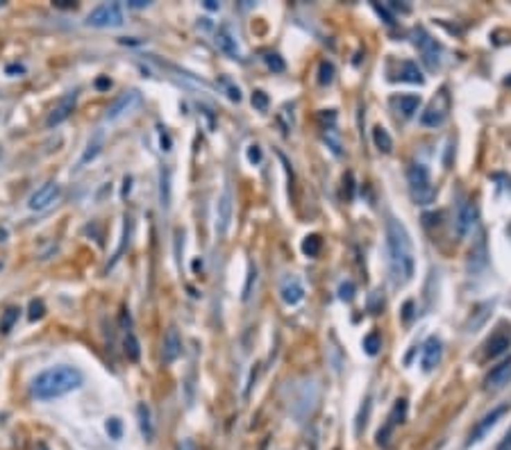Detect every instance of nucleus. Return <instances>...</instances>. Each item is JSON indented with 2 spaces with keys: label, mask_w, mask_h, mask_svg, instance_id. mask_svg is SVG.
<instances>
[{
  "label": "nucleus",
  "mask_w": 511,
  "mask_h": 450,
  "mask_svg": "<svg viewBox=\"0 0 511 450\" xmlns=\"http://www.w3.org/2000/svg\"><path fill=\"white\" fill-rule=\"evenodd\" d=\"M387 262L391 282L396 287H405L414 278V246L407 228L398 219L387 221Z\"/></svg>",
  "instance_id": "nucleus-1"
},
{
  "label": "nucleus",
  "mask_w": 511,
  "mask_h": 450,
  "mask_svg": "<svg viewBox=\"0 0 511 450\" xmlns=\"http://www.w3.org/2000/svg\"><path fill=\"white\" fill-rule=\"evenodd\" d=\"M82 382H85V375L75 366H53L37 375L32 382V394L39 400H53L80 389Z\"/></svg>",
  "instance_id": "nucleus-2"
},
{
  "label": "nucleus",
  "mask_w": 511,
  "mask_h": 450,
  "mask_svg": "<svg viewBox=\"0 0 511 450\" xmlns=\"http://www.w3.org/2000/svg\"><path fill=\"white\" fill-rule=\"evenodd\" d=\"M407 182H409V191L418 205H430L434 200V185H432V175L427 171L425 164H412L407 171Z\"/></svg>",
  "instance_id": "nucleus-3"
},
{
  "label": "nucleus",
  "mask_w": 511,
  "mask_h": 450,
  "mask_svg": "<svg viewBox=\"0 0 511 450\" xmlns=\"http://www.w3.org/2000/svg\"><path fill=\"white\" fill-rule=\"evenodd\" d=\"M414 44L418 50H421L423 62L427 64V69L437 71L441 66V48L437 44V39H434L425 28H416L414 30Z\"/></svg>",
  "instance_id": "nucleus-4"
},
{
  "label": "nucleus",
  "mask_w": 511,
  "mask_h": 450,
  "mask_svg": "<svg viewBox=\"0 0 511 450\" xmlns=\"http://www.w3.org/2000/svg\"><path fill=\"white\" fill-rule=\"evenodd\" d=\"M87 23L94 28H119L123 25V12L119 3H107L96 7L94 12L87 16Z\"/></svg>",
  "instance_id": "nucleus-5"
},
{
  "label": "nucleus",
  "mask_w": 511,
  "mask_h": 450,
  "mask_svg": "<svg viewBox=\"0 0 511 450\" xmlns=\"http://www.w3.org/2000/svg\"><path fill=\"white\" fill-rule=\"evenodd\" d=\"M141 91H137V89H130V91H125V94H121L119 98L114 100V103L110 105V110H107V114H105V119L107 121H116V119H121V116H125V114H130L134 107L137 105H141Z\"/></svg>",
  "instance_id": "nucleus-6"
},
{
  "label": "nucleus",
  "mask_w": 511,
  "mask_h": 450,
  "mask_svg": "<svg viewBox=\"0 0 511 450\" xmlns=\"http://www.w3.org/2000/svg\"><path fill=\"white\" fill-rule=\"evenodd\" d=\"M232 212H234V198H232V187L225 185L223 194L219 198V205H216V230L225 235L232 223Z\"/></svg>",
  "instance_id": "nucleus-7"
},
{
  "label": "nucleus",
  "mask_w": 511,
  "mask_h": 450,
  "mask_svg": "<svg viewBox=\"0 0 511 450\" xmlns=\"http://www.w3.org/2000/svg\"><path fill=\"white\" fill-rule=\"evenodd\" d=\"M509 410V405H498V407H493V410L484 416V419L475 425V430L471 432V439H468V446L471 444H477V441H482L484 437L489 435L491 432V428H496V423L502 419V416H505V412Z\"/></svg>",
  "instance_id": "nucleus-8"
},
{
  "label": "nucleus",
  "mask_w": 511,
  "mask_h": 450,
  "mask_svg": "<svg viewBox=\"0 0 511 450\" xmlns=\"http://www.w3.org/2000/svg\"><path fill=\"white\" fill-rule=\"evenodd\" d=\"M475 219H477V210L471 200H464V203H459L457 207V216H455V228H457V235L459 237H468L471 235V230L475 228Z\"/></svg>",
  "instance_id": "nucleus-9"
},
{
  "label": "nucleus",
  "mask_w": 511,
  "mask_h": 450,
  "mask_svg": "<svg viewBox=\"0 0 511 450\" xmlns=\"http://www.w3.org/2000/svg\"><path fill=\"white\" fill-rule=\"evenodd\" d=\"M60 185H57V182H46L44 187H39L35 194H32V198H30V210H37V212H41V210H46V207H50L55 203L57 198H60Z\"/></svg>",
  "instance_id": "nucleus-10"
},
{
  "label": "nucleus",
  "mask_w": 511,
  "mask_h": 450,
  "mask_svg": "<svg viewBox=\"0 0 511 450\" xmlns=\"http://www.w3.org/2000/svg\"><path fill=\"white\" fill-rule=\"evenodd\" d=\"M280 296H282V300L287 305H298V303H303V298H305V287H303V282H300L296 275H289V278H284L282 280V285H280Z\"/></svg>",
  "instance_id": "nucleus-11"
},
{
  "label": "nucleus",
  "mask_w": 511,
  "mask_h": 450,
  "mask_svg": "<svg viewBox=\"0 0 511 450\" xmlns=\"http://www.w3.org/2000/svg\"><path fill=\"white\" fill-rule=\"evenodd\" d=\"M75 100H78V94H69L53 107V112H50L48 119H46L48 128H55V125H60V123H64L66 119H69V116L73 114V110H75Z\"/></svg>",
  "instance_id": "nucleus-12"
},
{
  "label": "nucleus",
  "mask_w": 511,
  "mask_h": 450,
  "mask_svg": "<svg viewBox=\"0 0 511 450\" xmlns=\"http://www.w3.org/2000/svg\"><path fill=\"white\" fill-rule=\"evenodd\" d=\"M509 380H511V357L502 360L498 366H493L491 373L487 375V380H484V387H487V389H500V387H505Z\"/></svg>",
  "instance_id": "nucleus-13"
},
{
  "label": "nucleus",
  "mask_w": 511,
  "mask_h": 450,
  "mask_svg": "<svg viewBox=\"0 0 511 450\" xmlns=\"http://www.w3.org/2000/svg\"><path fill=\"white\" fill-rule=\"evenodd\" d=\"M448 119V100L446 103H437V100H432L430 107L421 114V123L425 125V128H439V125H443Z\"/></svg>",
  "instance_id": "nucleus-14"
},
{
  "label": "nucleus",
  "mask_w": 511,
  "mask_h": 450,
  "mask_svg": "<svg viewBox=\"0 0 511 450\" xmlns=\"http://www.w3.org/2000/svg\"><path fill=\"white\" fill-rule=\"evenodd\" d=\"M216 46H219L228 57H232V60H241L237 37L232 35V30L228 28V25H221L219 32H216Z\"/></svg>",
  "instance_id": "nucleus-15"
},
{
  "label": "nucleus",
  "mask_w": 511,
  "mask_h": 450,
  "mask_svg": "<svg viewBox=\"0 0 511 450\" xmlns=\"http://www.w3.org/2000/svg\"><path fill=\"white\" fill-rule=\"evenodd\" d=\"M180 353H182V339L178 335V330L171 328L169 332H166L164 344H162V362L173 364L180 357Z\"/></svg>",
  "instance_id": "nucleus-16"
},
{
  "label": "nucleus",
  "mask_w": 511,
  "mask_h": 450,
  "mask_svg": "<svg viewBox=\"0 0 511 450\" xmlns=\"http://www.w3.org/2000/svg\"><path fill=\"white\" fill-rule=\"evenodd\" d=\"M441 355H443L441 339L439 337H430V339L425 341V346H423V369L425 371H432L434 366H439Z\"/></svg>",
  "instance_id": "nucleus-17"
},
{
  "label": "nucleus",
  "mask_w": 511,
  "mask_h": 450,
  "mask_svg": "<svg viewBox=\"0 0 511 450\" xmlns=\"http://www.w3.org/2000/svg\"><path fill=\"white\" fill-rule=\"evenodd\" d=\"M509 344H511V332H496V335H493L489 339V344H487V355L489 357H498L509 348Z\"/></svg>",
  "instance_id": "nucleus-18"
},
{
  "label": "nucleus",
  "mask_w": 511,
  "mask_h": 450,
  "mask_svg": "<svg viewBox=\"0 0 511 450\" xmlns=\"http://www.w3.org/2000/svg\"><path fill=\"white\" fill-rule=\"evenodd\" d=\"M391 105L396 107V110L402 114V116H414V112L418 110V105H421V98L418 96H396L391 100Z\"/></svg>",
  "instance_id": "nucleus-19"
},
{
  "label": "nucleus",
  "mask_w": 511,
  "mask_h": 450,
  "mask_svg": "<svg viewBox=\"0 0 511 450\" xmlns=\"http://www.w3.org/2000/svg\"><path fill=\"white\" fill-rule=\"evenodd\" d=\"M137 416H139V428H141V435L146 437V441H153V421H150V407L146 403H139L137 405Z\"/></svg>",
  "instance_id": "nucleus-20"
},
{
  "label": "nucleus",
  "mask_w": 511,
  "mask_h": 450,
  "mask_svg": "<svg viewBox=\"0 0 511 450\" xmlns=\"http://www.w3.org/2000/svg\"><path fill=\"white\" fill-rule=\"evenodd\" d=\"M159 203H162L164 210L171 207V171L162 169L159 173Z\"/></svg>",
  "instance_id": "nucleus-21"
},
{
  "label": "nucleus",
  "mask_w": 511,
  "mask_h": 450,
  "mask_svg": "<svg viewBox=\"0 0 511 450\" xmlns=\"http://www.w3.org/2000/svg\"><path fill=\"white\" fill-rule=\"evenodd\" d=\"M400 69L402 71L398 75V80H402V82H414V85H423V82H425V78L421 75V71H418V66L414 62H402Z\"/></svg>",
  "instance_id": "nucleus-22"
},
{
  "label": "nucleus",
  "mask_w": 511,
  "mask_h": 450,
  "mask_svg": "<svg viewBox=\"0 0 511 450\" xmlns=\"http://www.w3.org/2000/svg\"><path fill=\"white\" fill-rule=\"evenodd\" d=\"M373 141H375V148L382 150V153H391L393 150V139L389 135V130L382 128V125H378V128L373 130Z\"/></svg>",
  "instance_id": "nucleus-23"
},
{
  "label": "nucleus",
  "mask_w": 511,
  "mask_h": 450,
  "mask_svg": "<svg viewBox=\"0 0 511 450\" xmlns=\"http://www.w3.org/2000/svg\"><path fill=\"white\" fill-rule=\"evenodd\" d=\"M100 148H103V132H96V137L89 141V146H87V153L82 155V160H80V166H85L87 162H91L94 160V157L100 153Z\"/></svg>",
  "instance_id": "nucleus-24"
},
{
  "label": "nucleus",
  "mask_w": 511,
  "mask_h": 450,
  "mask_svg": "<svg viewBox=\"0 0 511 450\" xmlns=\"http://www.w3.org/2000/svg\"><path fill=\"white\" fill-rule=\"evenodd\" d=\"M19 312H21L19 307H10V310H5L3 319H0V332H3V335H7V332L14 328V323L19 321Z\"/></svg>",
  "instance_id": "nucleus-25"
},
{
  "label": "nucleus",
  "mask_w": 511,
  "mask_h": 450,
  "mask_svg": "<svg viewBox=\"0 0 511 450\" xmlns=\"http://www.w3.org/2000/svg\"><path fill=\"white\" fill-rule=\"evenodd\" d=\"M303 253H305L307 257H316L318 253H321V237L309 235V237L303 241Z\"/></svg>",
  "instance_id": "nucleus-26"
},
{
  "label": "nucleus",
  "mask_w": 511,
  "mask_h": 450,
  "mask_svg": "<svg viewBox=\"0 0 511 450\" xmlns=\"http://www.w3.org/2000/svg\"><path fill=\"white\" fill-rule=\"evenodd\" d=\"M364 348L368 355H378V350L382 348V339L378 332H371V335L364 337Z\"/></svg>",
  "instance_id": "nucleus-27"
},
{
  "label": "nucleus",
  "mask_w": 511,
  "mask_h": 450,
  "mask_svg": "<svg viewBox=\"0 0 511 450\" xmlns=\"http://www.w3.org/2000/svg\"><path fill=\"white\" fill-rule=\"evenodd\" d=\"M125 355H128L132 362L139 360V341L132 332H128V337H125Z\"/></svg>",
  "instance_id": "nucleus-28"
},
{
  "label": "nucleus",
  "mask_w": 511,
  "mask_h": 450,
  "mask_svg": "<svg viewBox=\"0 0 511 450\" xmlns=\"http://www.w3.org/2000/svg\"><path fill=\"white\" fill-rule=\"evenodd\" d=\"M264 62H266L268 69L275 71V73H282L284 71V62H282V57L278 53H264Z\"/></svg>",
  "instance_id": "nucleus-29"
},
{
  "label": "nucleus",
  "mask_w": 511,
  "mask_h": 450,
  "mask_svg": "<svg viewBox=\"0 0 511 450\" xmlns=\"http://www.w3.org/2000/svg\"><path fill=\"white\" fill-rule=\"evenodd\" d=\"M318 82H321V85H330V82L334 80V66H332V62H321V69H318Z\"/></svg>",
  "instance_id": "nucleus-30"
},
{
  "label": "nucleus",
  "mask_w": 511,
  "mask_h": 450,
  "mask_svg": "<svg viewBox=\"0 0 511 450\" xmlns=\"http://www.w3.org/2000/svg\"><path fill=\"white\" fill-rule=\"evenodd\" d=\"M221 87L225 89V94H228L230 100H234V103H239L241 100V89L237 85H232L230 78H221Z\"/></svg>",
  "instance_id": "nucleus-31"
},
{
  "label": "nucleus",
  "mask_w": 511,
  "mask_h": 450,
  "mask_svg": "<svg viewBox=\"0 0 511 450\" xmlns=\"http://www.w3.org/2000/svg\"><path fill=\"white\" fill-rule=\"evenodd\" d=\"M105 428H107V432H110V437H112V439L119 441V439L123 437V425H121V421H119V419H116V416H112V419L107 421Z\"/></svg>",
  "instance_id": "nucleus-32"
},
{
  "label": "nucleus",
  "mask_w": 511,
  "mask_h": 450,
  "mask_svg": "<svg viewBox=\"0 0 511 450\" xmlns=\"http://www.w3.org/2000/svg\"><path fill=\"white\" fill-rule=\"evenodd\" d=\"M257 282V266L250 264V271H248V282H246V289H244V300L250 298V294H253V285Z\"/></svg>",
  "instance_id": "nucleus-33"
},
{
  "label": "nucleus",
  "mask_w": 511,
  "mask_h": 450,
  "mask_svg": "<svg viewBox=\"0 0 511 450\" xmlns=\"http://www.w3.org/2000/svg\"><path fill=\"white\" fill-rule=\"evenodd\" d=\"M253 105L257 107L259 112L268 110V96L264 94V91H255V94H253Z\"/></svg>",
  "instance_id": "nucleus-34"
},
{
  "label": "nucleus",
  "mask_w": 511,
  "mask_h": 450,
  "mask_svg": "<svg viewBox=\"0 0 511 450\" xmlns=\"http://www.w3.org/2000/svg\"><path fill=\"white\" fill-rule=\"evenodd\" d=\"M41 316H44V303H41V300H32V305H30V319L37 321V319H41Z\"/></svg>",
  "instance_id": "nucleus-35"
},
{
  "label": "nucleus",
  "mask_w": 511,
  "mask_h": 450,
  "mask_svg": "<svg viewBox=\"0 0 511 450\" xmlns=\"http://www.w3.org/2000/svg\"><path fill=\"white\" fill-rule=\"evenodd\" d=\"M353 291H355L353 282H343V285L339 287V298L341 300H353Z\"/></svg>",
  "instance_id": "nucleus-36"
},
{
  "label": "nucleus",
  "mask_w": 511,
  "mask_h": 450,
  "mask_svg": "<svg viewBox=\"0 0 511 450\" xmlns=\"http://www.w3.org/2000/svg\"><path fill=\"white\" fill-rule=\"evenodd\" d=\"M248 162L250 164H259V162H262V148H259V146H250L248 148Z\"/></svg>",
  "instance_id": "nucleus-37"
},
{
  "label": "nucleus",
  "mask_w": 511,
  "mask_h": 450,
  "mask_svg": "<svg viewBox=\"0 0 511 450\" xmlns=\"http://www.w3.org/2000/svg\"><path fill=\"white\" fill-rule=\"evenodd\" d=\"M498 450H511V430L507 432V437H505V441H502V444H500Z\"/></svg>",
  "instance_id": "nucleus-38"
},
{
  "label": "nucleus",
  "mask_w": 511,
  "mask_h": 450,
  "mask_svg": "<svg viewBox=\"0 0 511 450\" xmlns=\"http://www.w3.org/2000/svg\"><path fill=\"white\" fill-rule=\"evenodd\" d=\"M96 87H98V89H110V87H112V82L107 80V78H100V80L96 82Z\"/></svg>",
  "instance_id": "nucleus-39"
},
{
  "label": "nucleus",
  "mask_w": 511,
  "mask_h": 450,
  "mask_svg": "<svg viewBox=\"0 0 511 450\" xmlns=\"http://www.w3.org/2000/svg\"><path fill=\"white\" fill-rule=\"evenodd\" d=\"M205 7H207L209 12H216V10H219L221 5H219V3H214V0H207V3H205Z\"/></svg>",
  "instance_id": "nucleus-40"
},
{
  "label": "nucleus",
  "mask_w": 511,
  "mask_h": 450,
  "mask_svg": "<svg viewBox=\"0 0 511 450\" xmlns=\"http://www.w3.org/2000/svg\"><path fill=\"white\" fill-rule=\"evenodd\" d=\"M148 3H146V0H132V3H130V7H137V10H139V7H146Z\"/></svg>",
  "instance_id": "nucleus-41"
},
{
  "label": "nucleus",
  "mask_w": 511,
  "mask_h": 450,
  "mask_svg": "<svg viewBox=\"0 0 511 450\" xmlns=\"http://www.w3.org/2000/svg\"><path fill=\"white\" fill-rule=\"evenodd\" d=\"M180 450H194V444H191V441H182Z\"/></svg>",
  "instance_id": "nucleus-42"
},
{
  "label": "nucleus",
  "mask_w": 511,
  "mask_h": 450,
  "mask_svg": "<svg viewBox=\"0 0 511 450\" xmlns=\"http://www.w3.org/2000/svg\"><path fill=\"white\" fill-rule=\"evenodd\" d=\"M0 5H3V3H0Z\"/></svg>",
  "instance_id": "nucleus-43"
}]
</instances>
